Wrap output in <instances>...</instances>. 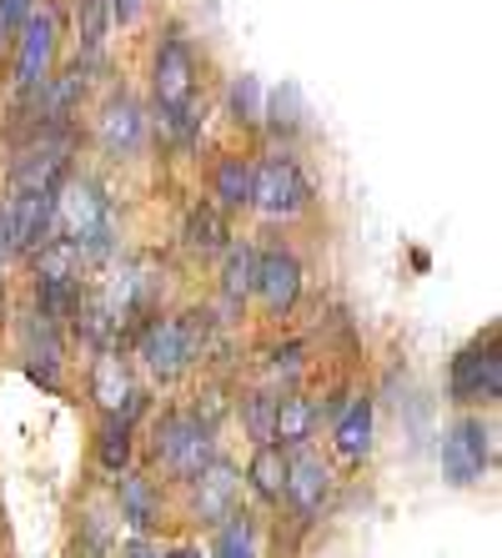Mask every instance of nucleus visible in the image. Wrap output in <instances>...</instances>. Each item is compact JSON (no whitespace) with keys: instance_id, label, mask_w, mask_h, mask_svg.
I'll list each match as a JSON object with an SVG mask.
<instances>
[{"instance_id":"412c9836","label":"nucleus","mask_w":502,"mask_h":558,"mask_svg":"<svg viewBox=\"0 0 502 558\" xmlns=\"http://www.w3.org/2000/svg\"><path fill=\"white\" fill-rule=\"evenodd\" d=\"M246 483L261 504H282V488H286V453L277 442H261L252 463H246Z\"/></svg>"},{"instance_id":"39448f33","label":"nucleus","mask_w":502,"mask_h":558,"mask_svg":"<svg viewBox=\"0 0 502 558\" xmlns=\"http://www.w3.org/2000/svg\"><path fill=\"white\" fill-rule=\"evenodd\" d=\"M492 453H498V433H492L488 417H477V413L457 417L448 428V438H442V478L452 488H477V483L488 478Z\"/></svg>"},{"instance_id":"b1692460","label":"nucleus","mask_w":502,"mask_h":558,"mask_svg":"<svg viewBox=\"0 0 502 558\" xmlns=\"http://www.w3.org/2000/svg\"><path fill=\"white\" fill-rule=\"evenodd\" d=\"M211 558H257V523L246 519V513H232L226 523H217Z\"/></svg>"},{"instance_id":"f3484780","label":"nucleus","mask_w":502,"mask_h":558,"mask_svg":"<svg viewBox=\"0 0 502 558\" xmlns=\"http://www.w3.org/2000/svg\"><path fill=\"white\" fill-rule=\"evenodd\" d=\"M211 207L226 217V211H246L252 207V156H221L211 167Z\"/></svg>"},{"instance_id":"7ed1b4c3","label":"nucleus","mask_w":502,"mask_h":558,"mask_svg":"<svg viewBox=\"0 0 502 558\" xmlns=\"http://www.w3.org/2000/svg\"><path fill=\"white\" fill-rule=\"evenodd\" d=\"M56 236H65L86 267L117 252V217H111V202L90 177H65L56 186Z\"/></svg>"},{"instance_id":"0eeeda50","label":"nucleus","mask_w":502,"mask_h":558,"mask_svg":"<svg viewBox=\"0 0 502 558\" xmlns=\"http://www.w3.org/2000/svg\"><path fill=\"white\" fill-rule=\"evenodd\" d=\"M452 403L463 408H498L502 398V352H498V332H488V342L477 338L473 348H463L452 357Z\"/></svg>"},{"instance_id":"423d86ee","label":"nucleus","mask_w":502,"mask_h":558,"mask_svg":"<svg viewBox=\"0 0 502 558\" xmlns=\"http://www.w3.org/2000/svg\"><path fill=\"white\" fill-rule=\"evenodd\" d=\"M252 207L271 221H286L311 207V182L292 156H261L252 161Z\"/></svg>"},{"instance_id":"72a5a7b5","label":"nucleus","mask_w":502,"mask_h":558,"mask_svg":"<svg viewBox=\"0 0 502 558\" xmlns=\"http://www.w3.org/2000/svg\"><path fill=\"white\" fill-rule=\"evenodd\" d=\"M121 558H161V548H156V544H146L142 533H136V538H131V544L121 548Z\"/></svg>"},{"instance_id":"4be33fe9","label":"nucleus","mask_w":502,"mask_h":558,"mask_svg":"<svg viewBox=\"0 0 502 558\" xmlns=\"http://www.w3.org/2000/svg\"><path fill=\"white\" fill-rule=\"evenodd\" d=\"M131 458H136V428L121 417H106L101 433H96V463L111 478H121V473H131Z\"/></svg>"},{"instance_id":"393cba45","label":"nucleus","mask_w":502,"mask_h":558,"mask_svg":"<svg viewBox=\"0 0 502 558\" xmlns=\"http://www.w3.org/2000/svg\"><path fill=\"white\" fill-rule=\"evenodd\" d=\"M242 423H246V438L257 442H271V428H277V392L271 388H257L242 398Z\"/></svg>"},{"instance_id":"dca6fc26","label":"nucleus","mask_w":502,"mask_h":558,"mask_svg":"<svg viewBox=\"0 0 502 558\" xmlns=\"http://www.w3.org/2000/svg\"><path fill=\"white\" fill-rule=\"evenodd\" d=\"M117 508L136 533H151L161 523V494H156V483L142 478V473H121L117 478Z\"/></svg>"},{"instance_id":"c756f323","label":"nucleus","mask_w":502,"mask_h":558,"mask_svg":"<svg viewBox=\"0 0 502 558\" xmlns=\"http://www.w3.org/2000/svg\"><path fill=\"white\" fill-rule=\"evenodd\" d=\"M81 529H86V544H76V554L81 558H106V538H111V533H106L101 513H86V519H81Z\"/></svg>"},{"instance_id":"f03ea898","label":"nucleus","mask_w":502,"mask_h":558,"mask_svg":"<svg viewBox=\"0 0 502 558\" xmlns=\"http://www.w3.org/2000/svg\"><path fill=\"white\" fill-rule=\"evenodd\" d=\"M211 348V312H176V317H151L136 327V357L156 383H176L192 373Z\"/></svg>"},{"instance_id":"7c9ffc66","label":"nucleus","mask_w":502,"mask_h":558,"mask_svg":"<svg viewBox=\"0 0 502 558\" xmlns=\"http://www.w3.org/2000/svg\"><path fill=\"white\" fill-rule=\"evenodd\" d=\"M302 373V348L296 342H286V348L271 352V363H267V377L271 383H282V377H296Z\"/></svg>"},{"instance_id":"5701e85b","label":"nucleus","mask_w":502,"mask_h":558,"mask_svg":"<svg viewBox=\"0 0 502 558\" xmlns=\"http://www.w3.org/2000/svg\"><path fill=\"white\" fill-rule=\"evenodd\" d=\"M257 292V247H226V267H221V302L242 307Z\"/></svg>"},{"instance_id":"bb28decb","label":"nucleus","mask_w":502,"mask_h":558,"mask_svg":"<svg viewBox=\"0 0 502 558\" xmlns=\"http://www.w3.org/2000/svg\"><path fill=\"white\" fill-rule=\"evenodd\" d=\"M226 106H232L236 126H261V111H267V92H261V81L257 76H236Z\"/></svg>"},{"instance_id":"cd10ccee","label":"nucleus","mask_w":502,"mask_h":558,"mask_svg":"<svg viewBox=\"0 0 502 558\" xmlns=\"http://www.w3.org/2000/svg\"><path fill=\"white\" fill-rule=\"evenodd\" d=\"M261 126L286 131V136H292V131L302 126V117H296V92H292V86H282V92H271L267 111H261Z\"/></svg>"},{"instance_id":"c9c22d12","label":"nucleus","mask_w":502,"mask_h":558,"mask_svg":"<svg viewBox=\"0 0 502 558\" xmlns=\"http://www.w3.org/2000/svg\"><path fill=\"white\" fill-rule=\"evenodd\" d=\"M161 558H201V548H192V544H176V548H161Z\"/></svg>"},{"instance_id":"f704fd0d","label":"nucleus","mask_w":502,"mask_h":558,"mask_svg":"<svg viewBox=\"0 0 502 558\" xmlns=\"http://www.w3.org/2000/svg\"><path fill=\"white\" fill-rule=\"evenodd\" d=\"M11 257V211H5V202H0V262Z\"/></svg>"},{"instance_id":"2f4dec72","label":"nucleus","mask_w":502,"mask_h":558,"mask_svg":"<svg viewBox=\"0 0 502 558\" xmlns=\"http://www.w3.org/2000/svg\"><path fill=\"white\" fill-rule=\"evenodd\" d=\"M26 377L36 383V388H46V392H61V367L56 363H30L26 357Z\"/></svg>"},{"instance_id":"9d476101","label":"nucleus","mask_w":502,"mask_h":558,"mask_svg":"<svg viewBox=\"0 0 502 558\" xmlns=\"http://www.w3.org/2000/svg\"><path fill=\"white\" fill-rule=\"evenodd\" d=\"M90 398H96V408H101L106 417H121L131 428H136V417H142V408H146V392L131 383L121 352H101V357L90 363Z\"/></svg>"},{"instance_id":"1a4fd4ad","label":"nucleus","mask_w":502,"mask_h":558,"mask_svg":"<svg viewBox=\"0 0 502 558\" xmlns=\"http://www.w3.org/2000/svg\"><path fill=\"white\" fill-rule=\"evenodd\" d=\"M282 498L296 508V519H317L327 508V498H332V463H327L311 442H302V448H286V488Z\"/></svg>"},{"instance_id":"9b49d317","label":"nucleus","mask_w":502,"mask_h":558,"mask_svg":"<svg viewBox=\"0 0 502 558\" xmlns=\"http://www.w3.org/2000/svg\"><path fill=\"white\" fill-rule=\"evenodd\" d=\"M11 257H36L56 236V192H11Z\"/></svg>"},{"instance_id":"a878e982","label":"nucleus","mask_w":502,"mask_h":558,"mask_svg":"<svg viewBox=\"0 0 502 558\" xmlns=\"http://www.w3.org/2000/svg\"><path fill=\"white\" fill-rule=\"evenodd\" d=\"M76 26H81V51L101 56L106 31H111V5L106 0H76Z\"/></svg>"},{"instance_id":"473e14b6","label":"nucleus","mask_w":502,"mask_h":558,"mask_svg":"<svg viewBox=\"0 0 502 558\" xmlns=\"http://www.w3.org/2000/svg\"><path fill=\"white\" fill-rule=\"evenodd\" d=\"M106 5H111V26H131V21L142 15L146 0H106Z\"/></svg>"},{"instance_id":"4468645a","label":"nucleus","mask_w":502,"mask_h":558,"mask_svg":"<svg viewBox=\"0 0 502 558\" xmlns=\"http://www.w3.org/2000/svg\"><path fill=\"white\" fill-rule=\"evenodd\" d=\"M96 142H101L111 156H136L146 146V117L126 92L111 96V101L101 106V117H96Z\"/></svg>"},{"instance_id":"aec40b11","label":"nucleus","mask_w":502,"mask_h":558,"mask_svg":"<svg viewBox=\"0 0 502 558\" xmlns=\"http://www.w3.org/2000/svg\"><path fill=\"white\" fill-rule=\"evenodd\" d=\"M21 352H26L30 363H65V338H61V323L51 317H40L36 307L21 312Z\"/></svg>"},{"instance_id":"f257e3e1","label":"nucleus","mask_w":502,"mask_h":558,"mask_svg":"<svg viewBox=\"0 0 502 558\" xmlns=\"http://www.w3.org/2000/svg\"><path fill=\"white\" fill-rule=\"evenodd\" d=\"M151 106H156V131L167 142H192L201 117H196V56L192 46L171 31L161 36L151 56Z\"/></svg>"},{"instance_id":"20e7f679","label":"nucleus","mask_w":502,"mask_h":558,"mask_svg":"<svg viewBox=\"0 0 502 558\" xmlns=\"http://www.w3.org/2000/svg\"><path fill=\"white\" fill-rule=\"evenodd\" d=\"M151 458L167 468L176 483H192L207 463H217V428H207L201 417H192L186 408L167 413L151 433Z\"/></svg>"},{"instance_id":"6ab92c4d","label":"nucleus","mask_w":502,"mask_h":558,"mask_svg":"<svg viewBox=\"0 0 502 558\" xmlns=\"http://www.w3.org/2000/svg\"><path fill=\"white\" fill-rule=\"evenodd\" d=\"M317 433V403L302 398V392H282L277 398V428H271V442L277 448H302V442Z\"/></svg>"},{"instance_id":"6e6552de","label":"nucleus","mask_w":502,"mask_h":558,"mask_svg":"<svg viewBox=\"0 0 502 558\" xmlns=\"http://www.w3.org/2000/svg\"><path fill=\"white\" fill-rule=\"evenodd\" d=\"M56 46H61V36H56V15L51 11H36L26 21V31L15 36V92L26 96V101H36L40 92H46V81L56 76Z\"/></svg>"},{"instance_id":"ddd939ff","label":"nucleus","mask_w":502,"mask_h":558,"mask_svg":"<svg viewBox=\"0 0 502 558\" xmlns=\"http://www.w3.org/2000/svg\"><path fill=\"white\" fill-rule=\"evenodd\" d=\"M257 298L267 302L271 317H286L302 302V262H296V252L286 247L257 252Z\"/></svg>"},{"instance_id":"f8f14e48","label":"nucleus","mask_w":502,"mask_h":558,"mask_svg":"<svg viewBox=\"0 0 502 558\" xmlns=\"http://www.w3.org/2000/svg\"><path fill=\"white\" fill-rule=\"evenodd\" d=\"M186 488H192V513H196L201 523H211V529H217V523H226V519L236 513L242 473H236V468L226 463V458H217V463L201 468V473H196V478L186 483Z\"/></svg>"},{"instance_id":"a211bd4d","label":"nucleus","mask_w":502,"mask_h":558,"mask_svg":"<svg viewBox=\"0 0 502 558\" xmlns=\"http://www.w3.org/2000/svg\"><path fill=\"white\" fill-rule=\"evenodd\" d=\"M181 242H186V252H196V257H217V252L232 247L226 217H221L211 202H196V207L186 211V221H181Z\"/></svg>"},{"instance_id":"c85d7f7f","label":"nucleus","mask_w":502,"mask_h":558,"mask_svg":"<svg viewBox=\"0 0 502 558\" xmlns=\"http://www.w3.org/2000/svg\"><path fill=\"white\" fill-rule=\"evenodd\" d=\"M30 15H36V0H0V46L21 36Z\"/></svg>"},{"instance_id":"2eb2a0df","label":"nucleus","mask_w":502,"mask_h":558,"mask_svg":"<svg viewBox=\"0 0 502 558\" xmlns=\"http://www.w3.org/2000/svg\"><path fill=\"white\" fill-rule=\"evenodd\" d=\"M372 428H377L372 398H352L347 413L332 423V453L342 463H362V458L372 453Z\"/></svg>"}]
</instances>
